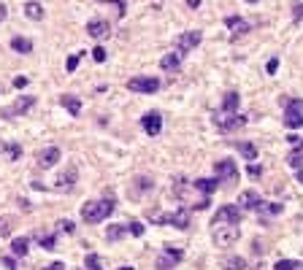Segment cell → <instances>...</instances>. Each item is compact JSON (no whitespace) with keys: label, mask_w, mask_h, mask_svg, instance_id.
I'll list each match as a JSON object with an SVG mask.
<instances>
[{"label":"cell","mask_w":303,"mask_h":270,"mask_svg":"<svg viewBox=\"0 0 303 270\" xmlns=\"http://www.w3.org/2000/svg\"><path fill=\"white\" fill-rule=\"evenodd\" d=\"M114 213V200L106 197V200H92L87 205H81V219L87 224H100L103 219H108Z\"/></svg>","instance_id":"cell-1"},{"label":"cell","mask_w":303,"mask_h":270,"mask_svg":"<svg viewBox=\"0 0 303 270\" xmlns=\"http://www.w3.org/2000/svg\"><path fill=\"white\" fill-rule=\"evenodd\" d=\"M238 238H241V227L238 224H220L214 230V243L220 246V249H230Z\"/></svg>","instance_id":"cell-2"},{"label":"cell","mask_w":303,"mask_h":270,"mask_svg":"<svg viewBox=\"0 0 303 270\" xmlns=\"http://www.w3.org/2000/svg\"><path fill=\"white\" fill-rule=\"evenodd\" d=\"M284 124L290 127V130L303 127V100H298V98L287 100V106H284Z\"/></svg>","instance_id":"cell-3"},{"label":"cell","mask_w":303,"mask_h":270,"mask_svg":"<svg viewBox=\"0 0 303 270\" xmlns=\"http://www.w3.org/2000/svg\"><path fill=\"white\" fill-rule=\"evenodd\" d=\"M182 259H184L182 249H176V246H162V254H160V259L154 262V267L157 270H174Z\"/></svg>","instance_id":"cell-4"},{"label":"cell","mask_w":303,"mask_h":270,"mask_svg":"<svg viewBox=\"0 0 303 270\" xmlns=\"http://www.w3.org/2000/svg\"><path fill=\"white\" fill-rule=\"evenodd\" d=\"M127 89L130 92H138V95H152L160 89V78H152V76H136L127 81Z\"/></svg>","instance_id":"cell-5"},{"label":"cell","mask_w":303,"mask_h":270,"mask_svg":"<svg viewBox=\"0 0 303 270\" xmlns=\"http://www.w3.org/2000/svg\"><path fill=\"white\" fill-rule=\"evenodd\" d=\"M203 41V33H198V30H190V33H182L176 38V54L179 57H184V54H190L195 46Z\"/></svg>","instance_id":"cell-6"},{"label":"cell","mask_w":303,"mask_h":270,"mask_svg":"<svg viewBox=\"0 0 303 270\" xmlns=\"http://www.w3.org/2000/svg\"><path fill=\"white\" fill-rule=\"evenodd\" d=\"M211 224L214 227H220V224H241V208H238V205H222V208L214 213Z\"/></svg>","instance_id":"cell-7"},{"label":"cell","mask_w":303,"mask_h":270,"mask_svg":"<svg viewBox=\"0 0 303 270\" xmlns=\"http://www.w3.org/2000/svg\"><path fill=\"white\" fill-rule=\"evenodd\" d=\"M33 106H35V98H19V100H14V106L0 108V119H14L19 114H27Z\"/></svg>","instance_id":"cell-8"},{"label":"cell","mask_w":303,"mask_h":270,"mask_svg":"<svg viewBox=\"0 0 303 270\" xmlns=\"http://www.w3.org/2000/svg\"><path fill=\"white\" fill-rule=\"evenodd\" d=\"M214 124L220 127L222 132H233V130H238V127H244L246 124V116H241V114H236V111H233V114H228V116H214Z\"/></svg>","instance_id":"cell-9"},{"label":"cell","mask_w":303,"mask_h":270,"mask_svg":"<svg viewBox=\"0 0 303 270\" xmlns=\"http://www.w3.org/2000/svg\"><path fill=\"white\" fill-rule=\"evenodd\" d=\"M214 176L220 178V181H236V178H238L236 162H233V160H220V162H214Z\"/></svg>","instance_id":"cell-10"},{"label":"cell","mask_w":303,"mask_h":270,"mask_svg":"<svg viewBox=\"0 0 303 270\" xmlns=\"http://www.w3.org/2000/svg\"><path fill=\"white\" fill-rule=\"evenodd\" d=\"M141 127L146 130V135H160V130H162V116H160V111H149V114H144V119H141Z\"/></svg>","instance_id":"cell-11"},{"label":"cell","mask_w":303,"mask_h":270,"mask_svg":"<svg viewBox=\"0 0 303 270\" xmlns=\"http://www.w3.org/2000/svg\"><path fill=\"white\" fill-rule=\"evenodd\" d=\"M260 195L257 192H254V189H244V192H241L238 195V205H241V208H249V211H257L260 208Z\"/></svg>","instance_id":"cell-12"},{"label":"cell","mask_w":303,"mask_h":270,"mask_svg":"<svg viewBox=\"0 0 303 270\" xmlns=\"http://www.w3.org/2000/svg\"><path fill=\"white\" fill-rule=\"evenodd\" d=\"M108 33H111V27H108L106 19H90V22H87V35H92V38H106Z\"/></svg>","instance_id":"cell-13"},{"label":"cell","mask_w":303,"mask_h":270,"mask_svg":"<svg viewBox=\"0 0 303 270\" xmlns=\"http://www.w3.org/2000/svg\"><path fill=\"white\" fill-rule=\"evenodd\" d=\"M57 162H60V149L57 146H49L38 154V165H41V168H54Z\"/></svg>","instance_id":"cell-14"},{"label":"cell","mask_w":303,"mask_h":270,"mask_svg":"<svg viewBox=\"0 0 303 270\" xmlns=\"http://www.w3.org/2000/svg\"><path fill=\"white\" fill-rule=\"evenodd\" d=\"M225 27H230L236 38L244 35V33H249V22L241 19V17H225Z\"/></svg>","instance_id":"cell-15"},{"label":"cell","mask_w":303,"mask_h":270,"mask_svg":"<svg viewBox=\"0 0 303 270\" xmlns=\"http://www.w3.org/2000/svg\"><path fill=\"white\" fill-rule=\"evenodd\" d=\"M60 103H63V108H65L71 116H79V114H81V100L76 98V95H63V98H60Z\"/></svg>","instance_id":"cell-16"},{"label":"cell","mask_w":303,"mask_h":270,"mask_svg":"<svg viewBox=\"0 0 303 270\" xmlns=\"http://www.w3.org/2000/svg\"><path fill=\"white\" fill-rule=\"evenodd\" d=\"M192 187H195L198 189V192H203V195H211L214 192V189L217 187H220V178H195V184H192Z\"/></svg>","instance_id":"cell-17"},{"label":"cell","mask_w":303,"mask_h":270,"mask_svg":"<svg viewBox=\"0 0 303 270\" xmlns=\"http://www.w3.org/2000/svg\"><path fill=\"white\" fill-rule=\"evenodd\" d=\"M238 103H241V95L238 92H228L222 98V111H225V114H233V111L238 108Z\"/></svg>","instance_id":"cell-18"},{"label":"cell","mask_w":303,"mask_h":270,"mask_svg":"<svg viewBox=\"0 0 303 270\" xmlns=\"http://www.w3.org/2000/svg\"><path fill=\"white\" fill-rule=\"evenodd\" d=\"M222 270H246V259L244 257H225L222 259Z\"/></svg>","instance_id":"cell-19"},{"label":"cell","mask_w":303,"mask_h":270,"mask_svg":"<svg viewBox=\"0 0 303 270\" xmlns=\"http://www.w3.org/2000/svg\"><path fill=\"white\" fill-rule=\"evenodd\" d=\"M125 233H127V224H111V227L106 230V241L116 243V241H122V238H125Z\"/></svg>","instance_id":"cell-20"},{"label":"cell","mask_w":303,"mask_h":270,"mask_svg":"<svg viewBox=\"0 0 303 270\" xmlns=\"http://www.w3.org/2000/svg\"><path fill=\"white\" fill-rule=\"evenodd\" d=\"M11 49L14 52H19V54H30L33 52V41H27V38H11Z\"/></svg>","instance_id":"cell-21"},{"label":"cell","mask_w":303,"mask_h":270,"mask_svg":"<svg viewBox=\"0 0 303 270\" xmlns=\"http://www.w3.org/2000/svg\"><path fill=\"white\" fill-rule=\"evenodd\" d=\"M179 65H182V57H179V54H165V57L160 60V68L162 70H179Z\"/></svg>","instance_id":"cell-22"},{"label":"cell","mask_w":303,"mask_h":270,"mask_svg":"<svg viewBox=\"0 0 303 270\" xmlns=\"http://www.w3.org/2000/svg\"><path fill=\"white\" fill-rule=\"evenodd\" d=\"M25 14H27V19H33V22H41V19H44V9L35 3V0L25 3Z\"/></svg>","instance_id":"cell-23"},{"label":"cell","mask_w":303,"mask_h":270,"mask_svg":"<svg viewBox=\"0 0 303 270\" xmlns=\"http://www.w3.org/2000/svg\"><path fill=\"white\" fill-rule=\"evenodd\" d=\"M27 246H30L27 238H14V241H11V254H14V257H25Z\"/></svg>","instance_id":"cell-24"},{"label":"cell","mask_w":303,"mask_h":270,"mask_svg":"<svg viewBox=\"0 0 303 270\" xmlns=\"http://www.w3.org/2000/svg\"><path fill=\"white\" fill-rule=\"evenodd\" d=\"M238 152L244 154L249 162H252V160H257V149H254V144H246V141H241V144H238Z\"/></svg>","instance_id":"cell-25"},{"label":"cell","mask_w":303,"mask_h":270,"mask_svg":"<svg viewBox=\"0 0 303 270\" xmlns=\"http://www.w3.org/2000/svg\"><path fill=\"white\" fill-rule=\"evenodd\" d=\"M274 270H303V262H298V259H279Z\"/></svg>","instance_id":"cell-26"},{"label":"cell","mask_w":303,"mask_h":270,"mask_svg":"<svg viewBox=\"0 0 303 270\" xmlns=\"http://www.w3.org/2000/svg\"><path fill=\"white\" fill-rule=\"evenodd\" d=\"M136 195H141V192H149V189L154 187V181L152 178H146V176H138V181H136Z\"/></svg>","instance_id":"cell-27"},{"label":"cell","mask_w":303,"mask_h":270,"mask_svg":"<svg viewBox=\"0 0 303 270\" xmlns=\"http://www.w3.org/2000/svg\"><path fill=\"white\" fill-rule=\"evenodd\" d=\"M257 211L268 213V216H276V213H282V205H279V203H260Z\"/></svg>","instance_id":"cell-28"},{"label":"cell","mask_w":303,"mask_h":270,"mask_svg":"<svg viewBox=\"0 0 303 270\" xmlns=\"http://www.w3.org/2000/svg\"><path fill=\"white\" fill-rule=\"evenodd\" d=\"M38 243H41L46 251H52L54 246H57V238H54V235H44V233H41V235H38Z\"/></svg>","instance_id":"cell-29"},{"label":"cell","mask_w":303,"mask_h":270,"mask_svg":"<svg viewBox=\"0 0 303 270\" xmlns=\"http://www.w3.org/2000/svg\"><path fill=\"white\" fill-rule=\"evenodd\" d=\"M81 54H84V52H79V54H71V57H68V65H65V70H68V73H73V70L79 68V60H81Z\"/></svg>","instance_id":"cell-30"},{"label":"cell","mask_w":303,"mask_h":270,"mask_svg":"<svg viewBox=\"0 0 303 270\" xmlns=\"http://www.w3.org/2000/svg\"><path fill=\"white\" fill-rule=\"evenodd\" d=\"M127 233L136 235V238H141V235H144V224H141V221H130V224H127Z\"/></svg>","instance_id":"cell-31"},{"label":"cell","mask_w":303,"mask_h":270,"mask_svg":"<svg viewBox=\"0 0 303 270\" xmlns=\"http://www.w3.org/2000/svg\"><path fill=\"white\" fill-rule=\"evenodd\" d=\"M87 270H103V267H100V257H98V254H87Z\"/></svg>","instance_id":"cell-32"},{"label":"cell","mask_w":303,"mask_h":270,"mask_svg":"<svg viewBox=\"0 0 303 270\" xmlns=\"http://www.w3.org/2000/svg\"><path fill=\"white\" fill-rule=\"evenodd\" d=\"M292 19L295 22L303 19V3H300V0H295V3H292Z\"/></svg>","instance_id":"cell-33"},{"label":"cell","mask_w":303,"mask_h":270,"mask_svg":"<svg viewBox=\"0 0 303 270\" xmlns=\"http://www.w3.org/2000/svg\"><path fill=\"white\" fill-rule=\"evenodd\" d=\"M92 60H95V62H106V49H103V46H95V49H92Z\"/></svg>","instance_id":"cell-34"},{"label":"cell","mask_w":303,"mask_h":270,"mask_svg":"<svg viewBox=\"0 0 303 270\" xmlns=\"http://www.w3.org/2000/svg\"><path fill=\"white\" fill-rule=\"evenodd\" d=\"M57 227H60V233H73V221L71 219H63V221H57Z\"/></svg>","instance_id":"cell-35"},{"label":"cell","mask_w":303,"mask_h":270,"mask_svg":"<svg viewBox=\"0 0 303 270\" xmlns=\"http://www.w3.org/2000/svg\"><path fill=\"white\" fill-rule=\"evenodd\" d=\"M266 70H268L271 76H274L276 70H279V57H274V60H268V65H266Z\"/></svg>","instance_id":"cell-36"},{"label":"cell","mask_w":303,"mask_h":270,"mask_svg":"<svg viewBox=\"0 0 303 270\" xmlns=\"http://www.w3.org/2000/svg\"><path fill=\"white\" fill-rule=\"evenodd\" d=\"M6 149H9V152H11V160H17V157L22 154V149H19L17 144H9V146H6Z\"/></svg>","instance_id":"cell-37"},{"label":"cell","mask_w":303,"mask_h":270,"mask_svg":"<svg viewBox=\"0 0 303 270\" xmlns=\"http://www.w3.org/2000/svg\"><path fill=\"white\" fill-rule=\"evenodd\" d=\"M14 86H17V89H22V86H27V76H17V78H14Z\"/></svg>","instance_id":"cell-38"},{"label":"cell","mask_w":303,"mask_h":270,"mask_svg":"<svg viewBox=\"0 0 303 270\" xmlns=\"http://www.w3.org/2000/svg\"><path fill=\"white\" fill-rule=\"evenodd\" d=\"M3 265L9 270H17V259H14V257H3Z\"/></svg>","instance_id":"cell-39"},{"label":"cell","mask_w":303,"mask_h":270,"mask_svg":"<svg viewBox=\"0 0 303 270\" xmlns=\"http://www.w3.org/2000/svg\"><path fill=\"white\" fill-rule=\"evenodd\" d=\"M260 173H263V168H260V165H249V176H252V178H257Z\"/></svg>","instance_id":"cell-40"},{"label":"cell","mask_w":303,"mask_h":270,"mask_svg":"<svg viewBox=\"0 0 303 270\" xmlns=\"http://www.w3.org/2000/svg\"><path fill=\"white\" fill-rule=\"evenodd\" d=\"M9 233H11V227H9V221L3 219V221H0V235H9Z\"/></svg>","instance_id":"cell-41"},{"label":"cell","mask_w":303,"mask_h":270,"mask_svg":"<svg viewBox=\"0 0 303 270\" xmlns=\"http://www.w3.org/2000/svg\"><path fill=\"white\" fill-rule=\"evenodd\" d=\"M44 270H65V265H63V262H54V265H49V267H44Z\"/></svg>","instance_id":"cell-42"},{"label":"cell","mask_w":303,"mask_h":270,"mask_svg":"<svg viewBox=\"0 0 303 270\" xmlns=\"http://www.w3.org/2000/svg\"><path fill=\"white\" fill-rule=\"evenodd\" d=\"M6 17H9V9H6V6H0V22H3Z\"/></svg>","instance_id":"cell-43"},{"label":"cell","mask_w":303,"mask_h":270,"mask_svg":"<svg viewBox=\"0 0 303 270\" xmlns=\"http://www.w3.org/2000/svg\"><path fill=\"white\" fill-rule=\"evenodd\" d=\"M200 3H203V0H187V6H190V9H198Z\"/></svg>","instance_id":"cell-44"},{"label":"cell","mask_w":303,"mask_h":270,"mask_svg":"<svg viewBox=\"0 0 303 270\" xmlns=\"http://www.w3.org/2000/svg\"><path fill=\"white\" fill-rule=\"evenodd\" d=\"M298 181H300V184H303V168H298Z\"/></svg>","instance_id":"cell-45"},{"label":"cell","mask_w":303,"mask_h":270,"mask_svg":"<svg viewBox=\"0 0 303 270\" xmlns=\"http://www.w3.org/2000/svg\"><path fill=\"white\" fill-rule=\"evenodd\" d=\"M116 270H133V267H127V265H122V267H116Z\"/></svg>","instance_id":"cell-46"},{"label":"cell","mask_w":303,"mask_h":270,"mask_svg":"<svg viewBox=\"0 0 303 270\" xmlns=\"http://www.w3.org/2000/svg\"><path fill=\"white\" fill-rule=\"evenodd\" d=\"M246 3H257V0H246Z\"/></svg>","instance_id":"cell-47"},{"label":"cell","mask_w":303,"mask_h":270,"mask_svg":"<svg viewBox=\"0 0 303 270\" xmlns=\"http://www.w3.org/2000/svg\"><path fill=\"white\" fill-rule=\"evenodd\" d=\"M100 3H106V0H100Z\"/></svg>","instance_id":"cell-48"}]
</instances>
